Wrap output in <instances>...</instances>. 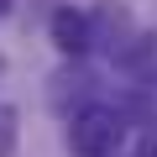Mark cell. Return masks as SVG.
<instances>
[{
    "label": "cell",
    "mask_w": 157,
    "mask_h": 157,
    "mask_svg": "<svg viewBox=\"0 0 157 157\" xmlns=\"http://www.w3.org/2000/svg\"><path fill=\"white\" fill-rule=\"evenodd\" d=\"M47 37H52V47L63 58H84L94 47V21H89V11H78V6H58L47 16Z\"/></svg>",
    "instance_id": "7a4b0ae2"
},
{
    "label": "cell",
    "mask_w": 157,
    "mask_h": 157,
    "mask_svg": "<svg viewBox=\"0 0 157 157\" xmlns=\"http://www.w3.org/2000/svg\"><path fill=\"white\" fill-rule=\"evenodd\" d=\"M16 141H21V110L0 100V157H16Z\"/></svg>",
    "instance_id": "5b68a950"
},
{
    "label": "cell",
    "mask_w": 157,
    "mask_h": 157,
    "mask_svg": "<svg viewBox=\"0 0 157 157\" xmlns=\"http://www.w3.org/2000/svg\"><path fill=\"white\" fill-rule=\"evenodd\" d=\"M89 21H94V47H110V52H121V47L136 37V21H131V11H126V6H115V0H100V6L89 11Z\"/></svg>",
    "instance_id": "3957f363"
},
{
    "label": "cell",
    "mask_w": 157,
    "mask_h": 157,
    "mask_svg": "<svg viewBox=\"0 0 157 157\" xmlns=\"http://www.w3.org/2000/svg\"><path fill=\"white\" fill-rule=\"evenodd\" d=\"M11 11H16V0H0V16H11Z\"/></svg>",
    "instance_id": "8992f818"
},
{
    "label": "cell",
    "mask_w": 157,
    "mask_h": 157,
    "mask_svg": "<svg viewBox=\"0 0 157 157\" xmlns=\"http://www.w3.org/2000/svg\"><path fill=\"white\" fill-rule=\"evenodd\" d=\"M89 84H94V78L78 68V58H68V68H58V73H52V89H47L52 110H58V115H68V94H73V100H84V94H89Z\"/></svg>",
    "instance_id": "277c9868"
},
{
    "label": "cell",
    "mask_w": 157,
    "mask_h": 157,
    "mask_svg": "<svg viewBox=\"0 0 157 157\" xmlns=\"http://www.w3.org/2000/svg\"><path fill=\"white\" fill-rule=\"evenodd\" d=\"M126 115L110 105H84L78 115H68V152L73 157H121L126 147Z\"/></svg>",
    "instance_id": "6da1fadb"
}]
</instances>
